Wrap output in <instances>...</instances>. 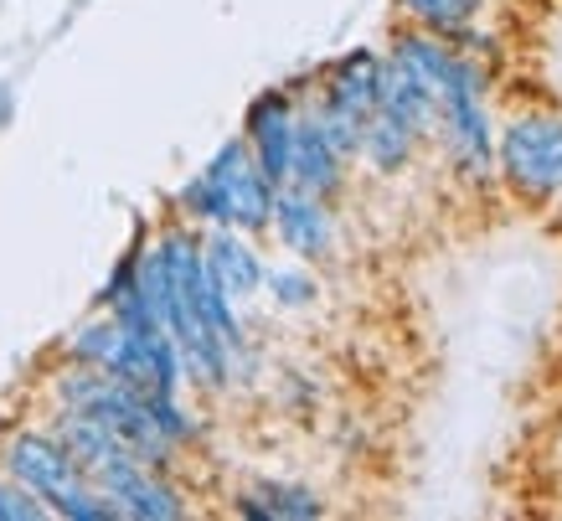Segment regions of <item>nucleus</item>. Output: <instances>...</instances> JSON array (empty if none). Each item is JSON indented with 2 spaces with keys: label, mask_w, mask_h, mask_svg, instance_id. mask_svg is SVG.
Returning a JSON list of instances; mask_svg holds the SVG:
<instances>
[{
  "label": "nucleus",
  "mask_w": 562,
  "mask_h": 521,
  "mask_svg": "<svg viewBox=\"0 0 562 521\" xmlns=\"http://www.w3.org/2000/svg\"><path fill=\"white\" fill-rule=\"evenodd\" d=\"M273 197L279 186L254 166V151L248 140H227L212 160H206L187 186H181V212L191 222H206V228H238V233H269L273 218Z\"/></svg>",
  "instance_id": "nucleus-1"
},
{
  "label": "nucleus",
  "mask_w": 562,
  "mask_h": 521,
  "mask_svg": "<svg viewBox=\"0 0 562 521\" xmlns=\"http://www.w3.org/2000/svg\"><path fill=\"white\" fill-rule=\"evenodd\" d=\"M495 170L531 197L552 202L562 197V114L558 109H527L516 114L495 140Z\"/></svg>",
  "instance_id": "nucleus-2"
},
{
  "label": "nucleus",
  "mask_w": 562,
  "mask_h": 521,
  "mask_svg": "<svg viewBox=\"0 0 562 521\" xmlns=\"http://www.w3.org/2000/svg\"><path fill=\"white\" fill-rule=\"evenodd\" d=\"M480 93L485 88L475 84H454L449 93H439V135L464 181H485L495 170V140H491V119H485Z\"/></svg>",
  "instance_id": "nucleus-3"
},
{
  "label": "nucleus",
  "mask_w": 562,
  "mask_h": 521,
  "mask_svg": "<svg viewBox=\"0 0 562 521\" xmlns=\"http://www.w3.org/2000/svg\"><path fill=\"white\" fill-rule=\"evenodd\" d=\"M0 470L11 475V480H21L26 490H36L47 506L57 501L68 486L83 480L78 459L63 450V439L52 434V429H21V434L5 439V450H0Z\"/></svg>",
  "instance_id": "nucleus-4"
},
{
  "label": "nucleus",
  "mask_w": 562,
  "mask_h": 521,
  "mask_svg": "<svg viewBox=\"0 0 562 521\" xmlns=\"http://www.w3.org/2000/svg\"><path fill=\"white\" fill-rule=\"evenodd\" d=\"M93 486L120 506L130 521H181L187 517V501L181 490L166 480L160 470L139 465V459H124V465H103V470L88 475Z\"/></svg>",
  "instance_id": "nucleus-5"
},
{
  "label": "nucleus",
  "mask_w": 562,
  "mask_h": 521,
  "mask_svg": "<svg viewBox=\"0 0 562 521\" xmlns=\"http://www.w3.org/2000/svg\"><path fill=\"white\" fill-rule=\"evenodd\" d=\"M294 93L290 88H269L248 103V119H243V140L254 151V166L269 176L273 186L290 181V145H294Z\"/></svg>",
  "instance_id": "nucleus-6"
},
{
  "label": "nucleus",
  "mask_w": 562,
  "mask_h": 521,
  "mask_svg": "<svg viewBox=\"0 0 562 521\" xmlns=\"http://www.w3.org/2000/svg\"><path fill=\"white\" fill-rule=\"evenodd\" d=\"M269 228L279 233V243H284L300 264H321V258H330V248H336V218H330L325 197H310L300 186H279Z\"/></svg>",
  "instance_id": "nucleus-7"
},
{
  "label": "nucleus",
  "mask_w": 562,
  "mask_h": 521,
  "mask_svg": "<svg viewBox=\"0 0 562 521\" xmlns=\"http://www.w3.org/2000/svg\"><path fill=\"white\" fill-rule=\"evenodd\" d=\"M284 186H300V191H310V197H336L346 186V160H341V151L325 140V130H321V119L310 114H300L294 119V145H290V181Z\"/></svg>",
  "instance_id": "nucleus-8"
},
{
  "label": "nucleus",
  "mask_w": 562,
  "mask_h": 521,
  "mask_svg": "<svg viewBox=\"0 0 562 521\" xmlns=\"http://www.w3.org/2000/svg\"><path fill=\"white\" fill-rule=\"evenodd\" d=\"M202 264H206V274L227 289L233 304L263 295V258H258V248L238 228H212V233L202 237Z\"/></svg>",
  "instance_id": "nucleus-9"
},
{
  "label": "nucleus",
  "mask_w": 562,
  "mask_h": 521,
  "mask_svg": "<svg viewBox=\"0 0 562 521\" xmlns=\"http://www.w3.org/2000/svg\"><path fill=\"white\" fill-rule=\"evenodd\" d=\"M52 434L63 439V450L78 459V470H83V475L103 470V465H124V459H135V450H130V444H124L109 423L88 419V413H78V408H63V413H57V423H52Z\"/></svg>",
  "instance_id": "nucleus-10"
},
{
  "label": "nucleus",
  "mask_w": 562,
  "mask_h": 521,
  "mask_svg": "<svg viewBox=\"0 0 562 521\" xmlns=\"http://www.w3.org/2000/svg\"><path fill=\"white\" fill-rule=\"evenodd\" d=\"M376 109L397 114L403 124H413L418 135H434L439 130V99L434 88H424L403 63L382 57V73H376Z\"/></svg>",
  "instance_id": "nucleus-11"
},
{
  "label": "nucleus",
  "mask_w": 562,
  "mask_h": 521,
  "mask_svg": "<svg viewBox=\"0 0 562 521\" xmlns=\"http://www.w3.org/2000/svg\"><path fill=\"white\" fill-rule=\"evenodd\" d=\"M376 73H382V57L367 47L346 52L341 63H330L321 78V103H336V109H351V114H372L376 109Z\"/></svg>",
  "instance_id": "nucleus-12"
},
{
  "label": "nucleus",
  "mask_w": 562,
  "mask_h": 521,
  "mask_svg": "<svg viewBox=\"0 0 562 521\" xmlns=\"http://www.w3.org/2000/svg\"><path fill=\"white\" fill-rule=\"evenodd\" d=\"M233 511L254 521H315L325 517V501L305 486H290V480H254L248 490H238Z\"/></svg>",
  "instance_id": "nucleus-13"
},
{
  "label": "nucleus",
  "mask_w": 562,
  "mask_h": 521,
  "mask_svg": "<svg viewBox=\"0 0 562 521\" xmlns=\"http://www.w3.org/2000/svg\"><path fill=\"white\" fill-rule=\"evenodd\" d=\"M418 140L424 135H418L413 124H403V119L387 114V109H372L367 124H361V155L357 160H367L376 176H397V170L418 155Z\"/></svg>",
  "instance_id": "nucleus-14"
},
{
  "label": "nucleus",
  "mask_w": 562,
  "mask_h": 521,
  "mask_svg": "<svg viewBox=\"0 0 562 521\" xmlns=\"http://www.w3.org/2000/svg\"><path fill=\"white\" fill-rule=\"evenodd\" d=\"M480 5L485 0H397V11L413 21V26H424V32H449V26H460V21H475Z\"/></svg>",
  "instance_id": "nucleus-15"
},
{
  "label": "nucleus",
  "mask_w": 562,
  "mask_h": 521,
  "mask_svg": "<svg viewBox=\"0 0 562 521\" xmlns=\"http://www.w3.org/2000/svg\"><path fill=\"white\" fill-rule=\"evenodd\" d=\"M52 517H68V521H124V511L83 475L78 486H68L57 501H52Z\"/></svg>",
  "instance_id": "nucleus-16"
},
{
  "label": "nucleus",
  "mask_w": 562,
  "mask_h": 521,
  "mask_svg": "<svg viewBox=\"0 0 562 521\" xmlns=\"http://www.w3.org/2000/svg\"><path fill=\"white\" fill-rule=\"evenodd\" d=\"M263 289L273 295V304H279V310H310V304H315V295H321L315 274L300 269V264H273V269H263Z\"/></svg>",
  "instance_id": "nucleus-17"
},
{
  "label": "nucleus",
  "mask_w": 562,
  "mask_h": 521,
  "mask_svg": "<svg viewBox=\"0 0 562 521\" xmlns=\"http://www.w3.org/2000/svg\"><path fill=\"white\" fill-rule=\"evenodd\" d=\"M145 403H150L155 429L171 439L176 450H181V444H196L202 423H196V413H187V408H181V392H145Z\"/></svg>",
  "instance_id": "nucleus-18"
},
{
  "label": "nucleus",
  "mask_w": 562,
  "mask_h": 521,
  "mask_svg": "<svg viewBox=\"0 0 562 521\" xmlns=\"http://www.w3.org/2000/svg\"><path fill=\"white\" fill-rule=\"evenodd\" d=\"M47 517H52V506L36 490H26L11 475H0V521H47Z\"/></svg>",
  "instance_id": "nucleus-19"
},
{
  "label": "nucleus",
  "mask_w": 562,
  "mask_h": 521,
  "mask_svg": "<svg viewBox=\"0 0 562 521\" xmlns=\"http://www.w3.org/2000/svg\"><path fill=\"white\" fill-rule=\"evenodd\" d=\"M139 248H145V237H139L135 248L124 253L120 264H114V274L103 279V289H99V310H109V304L120 300V295H130L135 289V279H139Z\"/></svg>",
  "instance_id": "nucleus-20"
}]
</instances>
